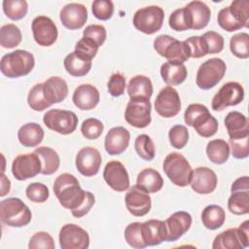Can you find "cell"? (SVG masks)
<instances>
[{
  "mask_svg": "<svg viewBox=\"0 0 249 249\" xmlns=\"http://www.w3.org/2000/svg\"><path fill=\"white\" fill-rule=\"evenodd\" d=\"M53 192L60 204L69 209L76 218L87 215L95 201L92 193L84 191L78 179L70 173H62L56 177Z\"/></svg>",
  "mask_w": 249,
  "mask_h": 249,
  "instance_id": "1",
  "label": "cell"
},
{
  "mask_svg": "<svg viewBox=\"0 0 249 249\" xmlns=\"http://www.w3.org/2000/svg\"><path fill=\"white\" fill-rule=\"evenodd\" d=\"M184 121L187 125L195 127L198 135L205 138L213 136L218 130V121L205 105L199 103H193L187 107Z\"/></svg>",
  "mask_w": 249,
  "mask_h": 249,
  "instance_id": "2",
  "label": "cell"
},
{
  "mask_svg": "<svg viewBox=\"0 0 249 249\" xmlns=\"http://www.w3.org/2000/svg\"><path fill=\"white\" fill-rule=\"evenodd\" d=\"M35 65L33 54L24 50H16L2 56L1 72L8 78H18L29 74Z\"/></svg>",
  "mask_w": 249,
  "mask_h": 249,
  "instance_id": "3",
  "label": "cell"
},
{
  "mask_svg": "<svg viewBox=\"0 0 249 249\" xmlns=\"http://www.w3.org/2000/svg\"><path fill=\"white\" fill-rule=\"evenodd\" d=\"M0 218L9 227L20 228L30 223L32 214L20 198L9 197L0 202Z\"/></svg>",
  "mask_w": 249,
  "mask_h": 249,
  "instance_id": "4",
  "label": "cell"
},
{
  "mask_svg": "<svg viewBox=\"0 0 249 249\" xmlns=\"http://www.w3.org/2000/svg\"><path fill=\"white\" fill-rule=\"evenodd\" d=\"M162 168L174 185L186 187L191 183L193 169L183 155L175 152L168 154L163 160Z\"/></svg>",
  "mask_w": 249,
  "mask_h": 249,
  "instance_id": "5",
  "label": "cell"
},
{
  "mask_svg": "<svg viewBox=\"0 0 249 249\" xmlns=\"http://www.w3.org/2000/svg\"><path fill=\"white\" fill-rule=\"evenodd\" d=\"M154 49L168 61L184 63L191 57L190 50L185 41H179L169 35H159L154 40Z\"/></svg>",
  "mask_w": 249,
  "mask_h": 249,
  "instance_id": "6",
  "label": "cell"
},
{
  "mask_svg": "<svg viewBox=\"0 0 249 249\" xmlns=\"http://www.w3.org/2000/svg\"><path fill=\"white\" fill-rule=\"evenodd\" d=\"M226 62L219 57H212L202 62L196 72V84L201 89L214 88L225 76Z\"/></svg>",
  "mask_w": 249,
  "mask_h": 249,
  "instance_id": "7",
  "label": "cell"
},
{
  "mask_svg": "<svg viewBox=\"0 0 249 249\" xmlns=\"http://www.w3.org/2000/svg\"><path fill=\"white\" fill-rule=\"evenodd\" d=\"M249 245V221H244L237 229H229L219 233L213 240V249H242Z\"/></svg>",
  "mask_w": 249,
  "mask_h": 249,
  "instance_id": "8",
  "label": "cell"
},
{
  "mask_svg": "<svg viewBox=\"0 0 249 249\" xmlns=\"http://www.w3.org/2000/svg\"><path fill=\"white\" fill-rule=\"evenodd\" d=\"M164 12L159 6H148L137 10L133 16L134 27L145 34H154L163 23Z\"/></svg>",
  "mask_w": 249,
  "mask_h": 249,
  "instance_id": "9",
  "label": "cell"
},
{
  "mask_svg": "<svg viewBox=\"0 0 249 249\" xmlns=\"http://www.w3.org/2000/svg\"><path fill=\"white\" fill-rule=\"evenodd\" d=\"M78 121V117L74 112L60 109L49 110L43 117V122L48 128L63 135L74 132L77 128Z\"/></svg>",
  "mask_w": 249,
  "mask_h": 249,
  "instance_id": "10",
  "label": "cell"
},
{
  "mask_svg": "<svg viewBox=\"0 0 249 249\" xmlns=\"http://www.w3.org/2000/svg\"><path fill=\"white\" fill-rule=\"evenodd\" d=\"M124 119L128 124L136 128H144L151 123V102L146 98H132L128 101Z\"/></svg>",
  "mask_w": 249,
  "mask_h": 249,
  "instance_id": "11",
  "label": "cell"
},
{
  "mask_svg": "<svg viewBox=\"0 0 249 249\" xmlns=\"http://www.w3.org/2000/svg\"><path fill=\"white\" fill-rule=\"evenodd\" d=\"M243 98V87L237 82H228L220 88L212 98L211 107L214 111H222L229 106L239 104Z\"/></svg>",
  "mask_w": 249,
  "mask_h": 249,
  "instance_id": "12",
  "label": "cell"
},
{
  "mask_svg": "<svg viewBox=\"0 0 249 249\" xmlns=\"http://www.w3.org/2000/svg\"><path fill=\"white\" fill-rule=\"evenodd\" d=\"M41 171L42 162L35 152L17 156L12 163V173L18 181L35 177Z\"/></svg>",
  "mask_w": 249,
  "mask_h": 249,
  "instance_id": "13",
  "label": "cell"
},
{
  "mask_svg": "<svg viewBox=\"0 0 249 249\" xmlns=\"http://www.w3.org/2000/svg\"><path fill=\"white\" fill-rule=\"evenodd\" d=\"M58 239L62 249H87L89 246L88 231L75 224L62 226L59 231Z\"/></svg>",
  "mask_w": 249,
  "mask_h": 249,
  "instance_id": "14",
  "label": "cell"
},
{
  "mask_svg": "<svg viewBox=\"0 0 249 249\" xmlns=\"http://www.w3.org/2000/svg\"><path fill=\"white\" fill-rule=\"evenodd\" d=\"M156 112L163 118L175 117L181 110V99L178 91L166 86L158 93L155 100Z\"/></svg>",
  "mask_w": 249,
  "mask_h": 249,
  "instance_id": "15",
  "label": "cell"
},
{
  "mask_svg": "<svg viewBox=\"0 0 249 249\" xmlns=\"http://www.w3.org/2000/svg\"><path fill=\"white\" fill-rule=\"evenodd\" d=\"M31 29L35 42L42 47L52 46L57 39V27L53 20L46 16L36 17L32 20Z\"/></svg>",
  "mask_w": 249,
  "mask_h": 249,
  "instance_id": "16",
  "label": "cell"
},
{
  "mask_svg": "<svg viewBox=\"0 0 249 249\" xmlns=\"http://www.w3.org/2000/svg\"><path fill=\"white\" fill-rule=\"evenodd\" d=\"M126 209L135 217H142L149 213L152 207V200L145 190L137 184L128 188L124 196Z\"/></svg>",
  "mask_w": 249,
  "mask_h": 249,
  "instance_id": "17",
  "label": "cell"
},
{
  "mask_svg": "<svg viewBox=\"0 0 249 249\" xmlns=\"http://www.w3.org/2000/svg\"><path fill=\"white\" fill-rule=\"evenodd\" d=\"M103 178L106 184L116 192H124L129 188L128 173L124 165L119 160H111L106 163Z\"/></svg>",
  "mask_w": 249,
  "mask_h": 249,
  "instance_id": "18",
  "label": "cell"
},
{
  "mask_svg": "<svg viewBox=\"0 0 249 249\" xmlns=\"http://www.w3.org/2000/svg\"><path fill=\"white\" fill-rule=\"evenodd\" d=\"M102 158L98 150L88 146L82 148L75 160L77 170L84 176L91 177L98 173L101 165Z\"/></svg>",
  "mask_w": 249,
  "mask_h": 249,
  "instance_id": "19",
  "label": "cell"
},
{
  "mask_svg": "<svg viewBox=\"0 0 249 249\" xmlns=\"http://www.w3.org/2000/svg\"><path fill=\"white\" fill-rule=\"evenodd\" d=\"M192 216L186 211L173 213L164 221L166 241H176L191 228Z\"/></svg>",
  "mask_w": 249,
  "mask_h": 249,
  "instance_id": "20",
  "label": "cell"
},
{
  "mask_svg": "<svg viewBox=\"0 0 249 249\" xmlns=\"http://www.w3.org/2000/svg\"><path fill=\"white\" fill-rule=\"evenodd\" d=\"M62 25L68 29L82 28L88 19V10L80 3H69L65 5L59 14Z\"/></svg>",
  "mask_w": 249,
  "mask_h": 249,
  "instance_id": "21",
  "label": "cell"
},
{
  "mask_svg": "<svg viewBox=\"0 0 249 249\" xmlns=\"http://www.w3.org/2000/svg\"><path fill=\"white\" fill-rule=\"evenodd\" d=\"M217 175L209 167L199 166L193 170L191 179L192 190L200 195L212 193L217 187Z\"/></svg>",
  "mask_w": 249,
  "mask_h": 249,
  "instance_id": "22",
  "label": "cell"
},
{
  "mask_svg": "<svg viewBox=\"0 0 249 249\" xmlns=\"http://www.w3.org/2000/svg\"><path fill=\"white\" fill-rule=\"evenodd\" d=\"M130 139L129 131L124 126L112 127L104 139L106 152L111 156L121 155L128 147Z\"/></svg>",
  "mask_w": 249,
  "mask_h": 249,
  "instance_id": "23",
  "label": "cell"
},
{
  "mask_svg": "<svg viewBox=\"0 0 249 249\" xmlns=\"http://www.w3.org/2000/svg\"><path fill=\"white\" fill-rule=\"evenodd\" d=\"M100 95L98 89L89 84H83L74 90L72 100L74 105L80 110H91L99 102Z\"/></svg>",
  "mask_w": 249,
  "mask_h": 249,
  "instance_id": "24",
  "label": "cell"
},
{
  "mask_svg": "<svg viewBox=\"0 0 249 249\" xmlns=\"http://www.w3.org/2000/svg\"><path fill=\"white\" fill-rule=\"evenodd\" d=\"M224 123L230 139H240L249 136L248 119L242 113L238 111L229 112Z\"/></svg>",
  "mask_w": 249,
  "mask_h": 249,
  "instance_id": "25",
  "label": "cell"
},
{
  "mask_svg": "<svg viewBox=\"0 0 249 249\" xmlns=\"http://www.w3.org/2000/svg\"><path fill=\"white\" fill-rule=\"evenodd\" d=\"M43 92L50 105L63 101L68 94V86L64 79L53 76L43 83Z\"/></svg>",
  "mask_w": 249,
  "mask_h": 249,
  "instance_id": "26",
  "label": "cell"
},
{
  "mask_svg": "<svg viewBox=\"0 0 249 249\" xmlns=\"http://www.w3.org/2000/svg\"><path fill=\"white\" fill-rule=\"evenodd\" d=\"M142 233L147 246H156L166 241L164 221L152 219L142 223Z\"/></svg>",
  "mask_w": 249,
  "mask_h": 249,
  "instance_id": "27",
  "label": "cell"
},
{
  "mask_svg": "<svg viewBox=\"0 0 249 249\" xmlns=\"http://www.w3.org/2000/svg\"><path fill=\"white\" fill-rule=\"evenodd\" d=\"M160 76L166 85L178 86L186 80L188 71L184 63L167 61L160 66Z\"/></svg>",
  "mask_w": 249,
  "mask_h": 249,
  "instance_id": "28",
  "label": "cell"
},
{
  "mask_svg": "<svg viewBox=\"0 0 249 249\" xmlns=\"http://www.w3.org/2000/svg\"><path fill=\"white\" fill-rule=\"evenodd\" d=\"M186 8L188 9L192 19L193 30H200L207 26L210 20L211 11L204 2L192 1L186 6Z\"/></svg>",
  "mask_w": 249,
  "mask_h": 249,
  "instance_id": "29",
  "label": "cell"
},
{
  "mask_svg": "<svg viewBox=\"0 0 249 249\" xmlns=\"http://www.w3.org/2000/svg\"><path fill=\"white\" fill-rule=\"evenodd\" d=\"M127 93L130 99L146 98L150 99L153 94V84L150 78L144 75L132 77L127 85Z\"/></svg>",
  "mask_w": 249,
  "mask_h": 249,
  "instance_id": "30",
  "label": "cell"
},
{
  "mask_svg": "<svg viewBox=\"0 0 249 249\" xmlns=\"http://www.w3.org/2000/svg\"><path fill=\"white\" fill-rule=\"evenodd\" d=\"M18 138L19 143L24 147H36L44 138V130L36 123H27L18 129Z\"/></svg>",
  "mask_w": 249,
  "mask_h": 249,
  "instance_id": "31",
  "label": "cell"
},
{
  "mask_svg": "<svg viewBox=\"0 0 249 249\" xmlns=\"http://www.w3.org/2000/svg\"><path fill=\"white\" fill-rule=\"evenodd\" d=\"M136 184L149 194L157 193L163 187V179L156 169L148 167L138 173Z\"/></svg>",
  "mask_w": 249,
  "mask_h": 249,
  "instance_id": "32",
  "label": "cell"
},
{
  "mask_svg": "<svg viewBox=\"0 0 249 249\" xmlns=\"http://www.w3.org/2000/svg\"><path fill=\"white\" fill-rule=\"evenodd\" d=\"M34 152L39 156L41 160L42 174L52 175L55 171H57L60 164V159L58 154L53 149H52L51 147L42 146V147L36 148Z\"/></svg>",
  "mask_w": 249,
  "mask_h": 249,
  "instance_id": "33",
  "label": "cell"
},
{
  "mask_svg": "<svg viewBox=\"0 0 249 249\" xmlns=\"http://www.w3.org/2000/svg\"><path fill=\"white\" fill-rule=\"evenodd\" d=\"M226 220L225 210L216 204L207 205L201 213L202 225L211 231L221 228Z\"/></svg>",
  "mask_w": 249,
  "mask_h": 249,
  "instance_id": "34",
  "label": "cell"
},
{
  "mask_svg": "<svg viewBox=\"0 0 249 249\" xmlns=\"http://www.w3.org/2000/svg\"><path fill=\"white\" fill-rule=\"evenodd\" d=\"M63 64L67 73L73 77L86 76L89 72L92 65L91 61L84 59L75 52H72L65 56Z\"/></svg>",
  "mask_w": 249,
  "mask_h": 249,
  "instance_id": "35",
  "label": "cell"
},
{
  "mask_svg": "<svg viewBox=\"0 0 249 249\" xmlns=\"http://www.w3.org/2000/svg\"><path fill=\"white\" fill-rule=\"evenodd\" d=\"M206 154L213 163L223 164L229 160L230 145L224 139L210 140L206 145Z\"/></svg>",
  "mask_w": 249,
  "mask_h": 249,
  "instance_id": "36",
  "label": "cell"
},
{
  "mask_svg": "<svg viewBox=\"0 0 249 249\" xmlns=\"http://www.w3.org/2000/svg\"><path fill=\"white\" fill-rule=\"evenodd\" d=\"M22 35L20 29L14 23H8L0 28V45L5 49H13L19 45Z\"/></svg>",
  "mask_w": 249,
  "mask_h": 249,
  "instance_id": "37",
  "label": "cell"
},
{
  "mask_svg": "<svg viewBox=\"0 0 249 249\" xmlns=\"http://www.w3.org/2000/svg\"><path fill=\"white\" fill-rule=\"evenodd\" d=\"M229 210L235 215H245L249 213V191L231 193L228 200Z\"/></svg>",
  "mask_w": 249,
  "mask_h": 249,
  "instance_id": "38",
  "label": "cell"
},
{
  "mask_svg": "<svg viewBox=\"0 0 249 249\" xmlns=\"http://www.w3.org/2000/svg\"><path fill=\"white\" fill-rule=\"evenodd\" d=\"M230 49L231 53L238 58L249 57V35L246 32H239L231 37Z\"/></svg>",
  "mask_w": 249,
  "mask_h": 249,
  "instance_id": "39",
  "label": "cell"
},
{
  "mask_svg": "<svg viewBox=\"0 0 249 249\" xmlns=\"http://www.w3.org/2000/svg\"><path fill=\"white\" fill-rule=\"evenodd\" d=\"M124 238L126 243L132 248L142 249L147 247L142 233V223L133 222L126 226L124 230Z\"/></svg>",
  "mask_w": 249,
  "mask_h": 249,
  "instance_id": "40",
  "label": "cell"
},
{
  "mask_svg": "<svg viewBox=\"0 0 249 249\" xmlns=\"http://www.w3.org/2000/svg\"><path fill=\"white\" fill-rule=\"evenodd\" d=\"M169 26L175 31H185L192 29V19L186 7L173 11L169 16Z\"/></svg>",
  "mask_w": 249,
  "mask_h": 249,
  "instance_id": "41",
  "label": "cell"
},
{
  "mask_svg": "<svg viewBox=\"0 0 249 249\" xmlns=\"http://www.w3.org/2000/svg\"><path fill=\"white\" fill-rule=\"evenodd\" d=\"M2 6L5 15L12 20L21 19L28 10V4L25 0H4Z\"/></svg>",
  "mask_w": 249,
  "mask_h": 249,
  "instance_id": "42",
  "label": "cell"
},
{
  "mask_svg": "<svg viewBox=\"0 0 249 249\" xmlns=\"http://www.w3.org/2000/svg\"><path fill=\"white\" fill-rule=\"evenodd\" d=\"M134 148L137 155L144 160H152L155 158V145L151 137L147 134H140L136 137Z\"/></svg>",
  "mask_w": 249,
  "mask_h": 249,
  "instance_id": "43",
  "label": "cell"
},
{
  "mask_svg": "<svg viewBox=\"0 0 249 249\" xmlns=\"http://www.w3.org/2000/svg\"><path fill=\"white\" fill-rule=\"evenodd\" d=\"M27 102L32 110L38 112L43 111L51 106L45 98L43 92V83L36 84L31 88L27 96Z\"/></svg>",
  "mask_w": 249,
  "mask_h": 249,
  "instance_id": "44",
  "label": "cell"
},
{
  "mask_svg": "<svg viewBox=\"0 0 249 249\" xmlns=\"http://www.w3.org/2000/svg\"><path fill=\"white\" fill-rule=\"evenodd\" d=\"M99 46L90 38L83 36L75 46V53L86 60L91 61L96 55Z\"/></svg>",
  "mask_w": 249,
  "mask_h": 249,
  "instance_id": "45",
  "label": "cell"
},
{
  "mask_svg": "<svg viewBox=\"0 0 249 249\" xmlns=\"http://www.w3.org/2000/svg\"><path fill=\"white\" fill-rule=\"evenodd\" d=\"M217 21L220 27L228 32H233L243 27L242 24L235 18V16L231 12L229 7L220 10V12L218 13Z\"/></svg>",
  "mask_w": 249,
  "mask_h": 249,
  "instance_id": "46",
  "label": "cell"
},
{
  "mask_svg": "<svg viewBox=\"0 0 249 249\" xmlns=\"http://www.w3.org/2000/svg\"><path fill=\"white\" fill-rule=\"evenodd\" d=\"M104 125L101 121L95 118H89L85 120L81 125V132L83 136L89 140L97 139L103 132Z\"/></svg>",
  "mask_w": 249,
  "mask_h": 249,
  "instance_id": "47",
  "label": "cell"
},
{
  "mask_svg": "<svg viewBox=\"0 0 249 249\" xmlns=\"http://www.w3.org/2000/svg\"><path fill=\"white\" fill-rule=\"evenodd\" d=\"M168 138L171 146L175 149H183L189 140V130L185 125H173L168 132Z\"/></svg>",
  "mask_w": 249,
  "mask_h": 249,
  "instance_id": "48",
  "label": "cell"
},
{
  "mask_svg": "<svg viewBox=\"0 0 249 249\" xmlns=\"http://www.w3.org/2000/svg\"><path fill=\"white\" fill-rule=\"evenodd\" d=\"M25 194L30 201L37 203L45 202L50 196L48 187L45 184L39 182L29 184L25 190Z\"/></svg>",
  "mask_w": 249,
  "mask_h": 249,
  "instance_id": "49",
  "label": "cell"
},
{
  "mask_svg": "<svg viewBox=\"0 0 249 249\" xmlns=\"http://www.w3.org/2000/svg\"><path fill=\"white\" fill-rule=\"evenodd\" d=\"M231 12L235 16L243 27L249 26V2L248 0H234L229 6Z\"/></svg>",
  "mask_w": 249,
  "mask_h": 249,
  "instance_id": "50",
  "label": "cell"
},
{
  "mask_svg": "<svg viewBox=\"0 0 249 249\" xmlns=\"http://www.w3.org/2000/svg\"><path fill=\"white\" fill-rule=\"evenodd\" d=\"M93 16L100 20L111 18L114 13V4L111 0H95L91 4Z\"/></svg>",
  "mask_w": 249,
  "mask_h": 249,
  "instance_id": "51",
  "label": "cell"
},
{
  "mask_svg": "<svg viewBox=\"0 0 249 249\" xmlns=\"http://www.w3.org/2000/svg\"><path fill=\"white\" fill-rule=\"evenodd\" d=\"M54 241L53 236L46 231H38L34 233L28 243L29 249H54Z\"/></svg>",
  "mask_w": 249,
  "mask_h": 249,
  "instance_id": "52",
  "label": "cell"
},
{
  "mask_svg": "<svg viewBox=\"0 0 249 249\" xmlns=\"http://www.w3.org/2000/svg\"><path fill=\"white\" fill-rule=\"evenodd\" d=\"M203 38L208 53H218L224 49V38L221 34L215 31H207L201 35Z\"/></svg>",
  "mask_w": 249,
  "mask_h": 249,
  "instance_id": "53",
  "label": "cell"
},
{
  "mask_svg": "<svg viewBox=\"0 0 249 249\" xmlns=\"http://www.w3.org/2000/svg\"><path fill=\"white\" fill-rule=\"evenodd\" d=\"M185 43L187 44L191 57L194 58H199L208 53L206 44L201 36H192L185 40Z\"/></svg>",
  "mask_w": 249,
  "mask_h": 249,
  "instance_id": "54",
  "label": "cell"
},
{
  "mask_svg": "<svg viewBox=\"0 0 249 249\" xmlns=\"http://www.w3.org/2000/svg\"><path fill=\"white\" fill-rule=\"evenodd\" d=\"M109 93L114 96L118 97L124 94L125 89V78L122 73H114L109 78L107 84Z\"/></svg>",
  "mask_w": 249,
  "mask_h": 249,
  "instance_id": "55",
  "label": "cell"
},
{
  "mask_svg": "<svg viewBox=\"0 0 249 249\" xmlns=\"http://www.w3.org/2000/svg\"><path fill=\"white\" fill-rule=\"evenodd\" d=\"M106 29L101 24H89L83 31V36L92 39L99 47L106 40Z\"/></svg>",
  "mask_w": 249,
  "mask_h": 249,
  "instance_id": "56",
  "label": "cell"
},
{
  "mask_svg": "<svg viewBox=\"0 0 249 249\" xmlns=\"http://www.w3.org/2000/svg\"><path fill=\"white\" fill-rule=\"evenodd\" d=\"M248 137L240 138V139H230V145L231 149V154L235 159H246L249 155V147H248Z\"/></svg>",
  "mask_w": 249,
  "mask_h": 249,
  "instance_id": "57",
  "label": "cell"
},
{
  "mask_svg": "<svg viewBox=\"0 0 249 249\" xmlns=\"http://www.w3.org/2000/svg\"><path fill=\"white\" fill-rule=\"evenodd\" d=\"M249 191V178L248 176H242L237 178L231 185V193Z\"/></svg>",
  "mask_w": 249,
  "mask_h": 249,
  "instance_id": "58",
  "label": "cell"
},
{
  "mask_svg": "<svg viewBox=\"0 0 249 249\" xmlns=\"http://www.w3.org/2000/svg\"><path fill=\"white\" fill-rule=\"evenodd\" d=\"M11 190V182L8 179V177L4 174V172H2L1 174V193H0V196H6Z\"/></svg>",
  "mask_w": 249,
  "mask_h": 249,
  "instance_id": "59",
  "label": "cell"
}]
</instances>
